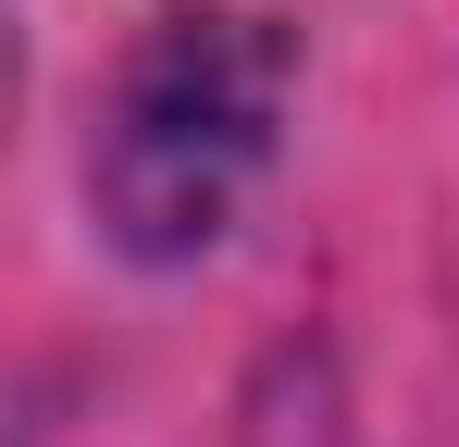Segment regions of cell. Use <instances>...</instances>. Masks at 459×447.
<instances>
[{"mask_svg":"<svg viewBox=\"0 0 459 447\" xmlns=\"http://www.w3.org/2000/svg\"><path fill=\"white\" fill-rule=\"evenodd\" d=\"M286 87L299 50L273 13H236V0H174L137 25V50L100 87V125H87V212L125 261H199L224 249L248 187L273 174L286 137Z\"/></svg>","mask_w":459,"mask_h":447,"instance_id":"obj_1","label":"cell"}]
</instances>
